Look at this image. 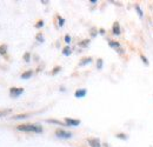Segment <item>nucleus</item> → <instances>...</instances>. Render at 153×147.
Listing matches in <instances>:
<instances>
[{
  "label": "nucleus",
  "mask_w": 153,
  "mask_h": 147,
  "mask_svg": "<svg viewBox=\"0 0 153 147\" xmlns=\"http://www.w3.org/2000/svg\"><path fill=\"white\" fill-rule=\"evenodd\" d=\"M18 131H24V132H33V133H42V127L39 125H33V124H27V125H19L17 127Z\"/></svg>",
  "instance_id": "f257e3e1"
},
{
  "label": "nucleus",
  "mask_w": 153,
  "mask_h": 147,
  "mask_svg": "<svg viewBox=\"0 0 153 147\" xmlns=\"http://www.w3.org/2000/svg\"><path fill=\"white\" fill-rule=\"evenodd\" d=\"M56 135L60 139H71L72 138V133L66 132L64 129H57L56 131Z\"/></svg>",
  "instance_id": "f03ea898"
},
{
  "label": "nucleus",
  "mask_w": 153,
  "mask_h": 147,
  "mask_svg": "<svg viewBox=\"0 0 153 147\" xmlns=\"http://www.w3.org/2000/svg\"><path fill=\"white\" fill-rule=\"evenodd\" d=\"M22 93H24V88H21V87H18V88L17 87H12L10 90V94H11L12 98H18Z\"/></svg>",
  "instance_id": "7ed1b4c3"
},
{
  "label": "nucleus",
  "mask_w": 153,
  "mask_h": 147,
  "mask_svg": "<svg viewBox=\"0 0 153 147\" xmlns=\"http://www.w3.org/2000/svg\"><path fill=\"white\" fill-rule=\"evenodd\" d=\"M65 125L66 126H72V127H76L80 125V120L78 119H71V118H66L65 119Z\"/></svg>",
  "instance_id": "20e7f679"
},
{
  "label": "nucleus",
  "mask_w": 153,
  "mask_h": 147,
  "mask_svg": "<svg viewBox=\"0 0 153 147\" xmlns=\"http://www.w3.org/2000/svg\"><path fill=\"white\" fill-rule=\"evenodd\" d=\"M87 141H88V145H90L91 147H101V144H100L99 139L90 138V139H87Z\"/></svg>",
  "instance_id": "39448f33"
},
{
  "label": "nucleus",
  "mask_w": 153,
  "mask_h": 147,
  "mask_svg": "<svg viewBox=\"0 0 153 147\" xmlns=\"http://www.w3.org/2000/svg\"><path fill=\"white\" fill-rule=\"evenodd\" d=\"M87 94V91L85 90V88H80V90H76V93H74V97L78 98V99H80V98H84L85 95Z\"/></svg>",
  "instance_id": "423d86ee"
},
{
  "label": "nucleus",
  "mask_w": 153,
  "mask_h": 147,
  "mask_svg": "<svg viewBox=\"0 0 153 147\" xmlns=\"http://www.w3.org/2000/svg\"><path fill=\"white\" fill-rule=\"evenodd\" d=\"M112 32H113L114 36H119V34H120V26H119V22L115 21L114 24H113V26H112Z\"/></svg>",
  "instance_id": "0eeeda50"
},
{
  "label": "nucleus",
  "mask_w": 153,
  "mask_h": 147,
  "mask_svg": "<svg viewBox=\"0 0 153 147\" xmlns=\"http://www.w3.org/2000/svg\"><path fill=\"white\" fill-rule=\"evenodd\" d=\"M92 62V58H84L80 62H79V66H85L87 64H91Z\"/></svg>",
  "instance_id": "6e6552de"
},
{
  "label": "nucleus",
  "mask_w": 153,
  "mask_h": 147,
  "mask_svg": "<svg viewBox=\"0 0 153 147\" xmlns=\"http://www.w3.org/2000/svg\"><path fill=\"white\" fill-rule=\"evenodd\" d=\"M32 75H33V71H27V72H24V73L21 74V79H24V80L30 79Z\"/></svg>",
  "instance_id": "1a4fd4ad"
},
{
  "label": "nucleus",
  "mask_w": 153,
  "mask_h": 147,
  "mask_svg": "<svg viewBox=\"0 0 153 147\" xmlns=\"http://www.w3.org/2000/svg\"><path fill=\"white\" fill-rule=\"evenodd\" d=\"M108 46H111L113 48H117V50L120 48V44L118 41H113V40H108Z\"/></svg>",
  "instance_id": "9d476101"
},
{
  "label": "nucleus",
  "mask_w": 153,
  "mask_h": 147,
  "mask_svg": "<svg viewBox=\"0 0 153 147\" xmlns=\"http://www.w3.org/2000/svg\"><path fill=\"white\" fill-rule=\"evenodd\" d=\"M47 122H50V124H56V125H61V126H64V124H62L61 121H59V120H56V119H47Z\"/></svg>",
  "instance_id": "9b49d317"
},
{
  "label": "nucleus",
  "mask_w": 153,
  "mask_h": 147,
  "mask_svg": "<svg viewBox=\"0 0 153 147\" xmlns=\"http://www.w3.org/2000/svg\"><path fill=\"white\" fill-rule=\"evenodd\" d=\"M7 52V46L6 45H0V54L5 55Z\"/></svg>",
  "instance_id": "f8f14e48"
},
{
  "label": "nucleus",
  "mask_w": 153,
  "mask_h": 147,
  "mask_svg": "<svg viewBox=\"0 0 153 147\" xmlns=\"http://www.w3.org/2000/svg\"><path fill=\"white\" fill-rule=\"evenodd\" d=\"M71 52H72V51H71V47H70V46H66V47L62 50V54L64 55H70Z\"/></svg>",
  "instance_id": "ddd939ff"
},
{
  "label": "nucleus",
  "mask_w": 153,
  "mask_h": 147,
  "mask_svg": "<svg viewBox=\"0 0 153 147\" xmlns=\"http://www.w3.org/2000/svg\"><path fill=\"white\" fill-rule=\"evenodd\" d=\"M102 66H104V61H102V59H98V60H97V68H98V70H101Z\"/></svg>",
  "instance_id": "4468645a"
},
{
  "label": "nucleus",
  "mask_w": 153,
  "mask_h": 147,
  "mask_svg": "<svg viewBox=\"0 0 153 147\" xmlns=\"http://www.w3.org/2000/svg\"><path fill=\"white\" fill-rule=\"evenodd\" d=\"M26 118H28V114H19V115L13 117V119H16V120H19V119H26Z\"/></svg>",
  "instance_id": "2eb2a0df"
},
{
  "label": "nucleus",
  "mask_w": 153,
  "mask_h": 147,
  "mask_svg": "<svg viewBox=\"0 0 153 147\" xmlns=\"http://www.w3.org/2000/svg\"><path fill=\"white\" fill-rule=\"evenodd\" d=\"M11 113V110H2V111H0V118L1 117H6L7 114H10Z\"/></svg>",
  "instance_id": "dca6fc26"
},
{
  "label": "nucleus",
  "mask_w": 153,
  "mask_h": 147,
  "mask_svg": "<svg viewBox=\"0 0 153 147\" xmlns=\"http://www.w3.org/2000/svg\"><path fill=\"white\" fill-rule=\"evenodd\" d=\"M135 11L138 12V14H139V17H140V18H143V16H144V13H143V11H141V8L139 7V5H135Z\"/></svg>",
  "instance_id": "f3484780"
},
{
  "label": "nucleus",
  "mask_w": 153,
  "mask_h": 147,
  "mask_svg": "<svg viewBox=\"0 0 153 147\" xmlns=\"http://www.w3.org/2000/svg\"><path fill=\"white\" fill-rule=\"evenodd\" d=\"M58 21H59V26H60V27H62V26H64V24H65V19L61 18L60 16H58Z\"/></svg>",
  "instance_id": "a211bd4d"
},
{
  "label": "nucleus",
  "mask_w": 153,
  "mask_h": 147,
  "mask_svg": "<svg viewBox=\"0 0 153 147\" xmlns=\"http://www.w3.org/2000/svg\"><path fill=\"white\" fill-rule=\"evenodd\" d=\"M24 60H25V61H26V62H28V61H30V60H31V54H30V53H28V52H27V53H25V54H24Z\"/></svg>",
  "instance_id": "6ab92c4d"
},
{
  "label": "nucleus",
  "mask_w": 153,
  "mask_h": 147,
  "mask_svg": "<svg viewBox=\"0 0 153 147\" xmlns=\"http://www.w3.org/2000/svg\"><path fill=\"white\" fill-rule=\"evenodd\" d=\"M36 39L38 40L39 42H44V37H42V34H41V33H38V34H37V37H36Z\"/></svg>",
  "instance_id": "aec40b11"
},
{
  "label": "nucleus",
  "mask_w": 153,
  "mask_h": 147,
  "mask_svg": "<svg viewBox=\"0 0 153 147\" xmlns=\"http://www.w3.org/2000/svg\"><path fill=\"white\" fill-rule=\"evenodd\" d=\"M140 58H141V60H143V62H144L145 65H149V60H147V58H146L145 55L140 54Z\"/></svg>",
  "instance_id": "412c9836"
},
{
  "label": "nucleus",
  "mask_w": 153,
  "mask_h": 147,
  "mask_svg": "<svg viewBox=\"0 0 153 147\" xmlns=\"http://www.w3.org/2000/svg\"><path fill=\"white\" fill-rule=\"evenodd\" d=\"M88 44H90V40H88V39H86V40H84L82 42H80L79 45H80V46H82V47H86Z\"/></svg>",
  "instance_id": "4be33fe9"
},
{
  "label": "nucleus",
  "mask_w": 153,
  "mask_h": 147,
  "mask_svg": "<svg viewBox=\"0 0 153 147\" xmlns=\"http://www.w3.org/2000/svg\"><path fill=\"white\" fill-rule=\"evenodd\" d=\"M115 137H117V138H119V139H124V140H126V139H127V137H126L124 133H119V134H117Z\"/></svg>",
  "instance_id": "5701e85b"
},
{
  "label": "nucleus",
  "mask_w": 153,
  "mask_h": 147,
  "mask_svg": "<svg viewBox=\"0 0 153 147\" xmlns=\"http://www.w3.org/2000/svg\"><path fill=\"white\" fill-rule=\"evenodd\" d=\"M60 70H61V67L60 66H57V67H54L53 68V71H52V74H57L60 72Z\"/></svg>",
  "instance_id": "b1692460"
},
{
  "label": "nucleus",
  "mask_w": 153,
  "mask_h": 147,
  "mask_svg": "<svg viewBox=\"0 0 153 147\" xmlns=\"http://www.w3.org/2000/svg\"><path fill=\"white\" fill-rule=\"evenodd\" d=\"M42 26H44V21H42V20H39L38 24L36 25V27H37V28H41Z\"/></svg>",
  "instance_id": "393cba45"
},
{
  "label": "nucleus",
  "mask_w": 153,
  "mask_h": 147,
  "mask_svg": "<svg viewBox=\"0 0 153 147\" xmlns=\"http://www.w3.org/2000/svg\"><path fill=\"white\" fill-rule=\"evenodd\" d=\"M65 42H66V44H70V42H71V37H70L68 34L65 36Z\"/></svg>",
  "instance_id": "a878e982"
},
{
  "label": "nucleus",
  "mask_w": 153,
  "mask_h": 147,
  "mask_svg": "<svg viewBox=\"0 0 153 147\" xmlns=\"http://www.w3.org/2000/svg\"><path fill=\"white\" fill-rule=\"evenodd\" d=\"M117 52H118L119 54H124V51H123L121 48H119V50H117Z\"/></svg>",
  "instance_id": "bb28decb"
},
{
  "label": "nucleus",
  "mask_w": 153,
  "mask_h": 147,
  "mask_svg": "<svg viewBox=\"0 0 153 147\" xmlns=\"http://www.w3.org/2000/svg\"><path fill=\"white\" fill-rule=\"evenodd\" d=\"M99 33H100V34H105V30H104V28L99 30Z\"/></svg>",
  "instance_id": "cd10ccee"
},
{
  "label": "nucleus",
  "mask_w": 153,
  "mask_h": 147,
  "mask_svg": "<svg viewBox=\"0 0 153 147\" xmlns=\"http://www.w3.org/2000/svg\"><path fill=\"white\" fill-rule=\"evenodd\" d=\"M90 2H91V4H96V2H97V0H91Z\"/></svg>",
  "instance_id": "c85d7f7f"
}]
</instances>
